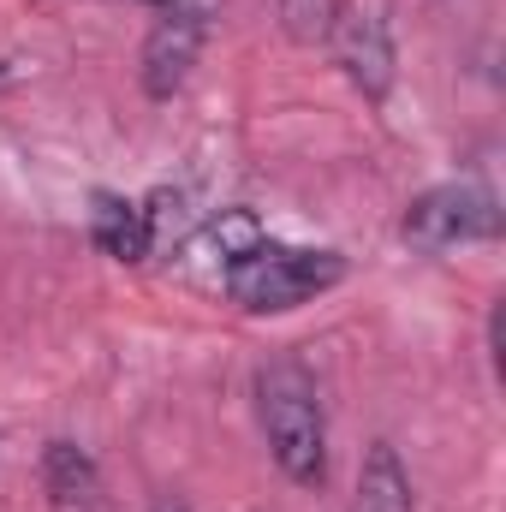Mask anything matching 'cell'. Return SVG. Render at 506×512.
Masks as SVG:
<instances>
[{"instance_id":"obj_2","label":"cell","mask_w":506,"mask_h":512,"mask_svg":"<svg viewBox=\"0 0 506 512\" xmlns=\"http://www.w3.org/2000/svg\"><path fill=\"white\" fill-rule=\"evenodd\" d=\"M346 280V256L334 251H298V245H256L239 262H227V292L233 304H245L256 316H274V310H298L304 298L328 292Z\"/></svg>"},{"instance_id":"obj_9","label":"cell","mask_w":506,"mask_h":512,"mask_svg":"<svg viewBox=\"0 0 506 512\" xmlns=\"http://www.w3.org/2000/svg\"><path fill=\"white\" fill-rule=\"evenodd\" d=\"M274 6H280L286 36H292V42H304V48L328 42V36H334V24H340V0H274Z\"/></svg>"},{"instance_id":"obj_8","label":"cell","mask_w":506,"mask_h":512,"mask_svg":"<svg viewBox=\"0 0 506 512\" xmlns=\"http://www.w3.org/2000/svg\"><path fill=\"white\" fill-rule=\"evenodd\" d=\"M352 512H411V477H405V465H399V453H393L387 441H376V447L364 453Z\"/></svg>"},{"instance_id":"obj_4","label":"cell","mask_w":506,"mask_h":512,"mask_svg":"<svg viewBox=\"0 0 506 512\" xmlns=\"http://www.w3.org/2000/svg\"><path fill=\"white\" fill-rule=\"evenodd\" d=\"M203 36H209V6H161V18L143 42V90L155 102L185 90V78L203 54Z\"/></svg>"},{"instance_id":"obj_11","label":"cell","mask_w":506,"mask_h":512,"mask_svg":"<svg viewBox=\"0 0 506 512\" xmlns=\"http://www.w3.org/2000/svg\"><path fill=\"white\" fill-rule=\"evenodd\" d=\"M209 239H215L221 268H227V262H239L245 251H256V245H262V227H256V215H245V209H227V215L209 227Z\"/></svg>"},{"instance_id":"obj_12","label":"cell","mask_w":506,"mask_h":512,"mask_svg":"<svg viewBox=\"0 0 506 512\" xmlns=\"http://www.w3.org/2000/svg\"><path fill=\"white\" fill-rule=\"evenodd\" d=\"M149 512H185V507H179V501H155Z\"/></svg>"},{"instance_id":"obj_1","label":"cell","mask_w":506,"mask_h":512,"mask_svg":"<svg viewBox=\"0 0 506 512\" xmlns=\"http://www.w3.org/2000/svg\"><path fill=\"white\" fill-rule=\"evenodd\" d=\"M256 411L262 435L274 447V465L298 489H322L328 477V417H322V387L298 358H268L256 370Z\"/></svg>"},{"instance_id":"obj_3","label":"cell","mask_w":506,"mask_h":512,"mask_svg":"<svg viewBox=\"0 0 506 512\" xmlns=\"http://www.w3.org/2000/svg\"><path fill=\"white\" fill-rule=\"evenodd\" d=\"M399 233L417 251H453V245L501 239V209H495V197L483 185H435L405 209Z\"/></svg>"},{"instance_id":"obj_5","label":"cell","mask_w":506,"mask_h":512,"mask_svg":"<svg viewBox=\"0 0 506 512\" xmlns=\"http://www.w3.org/2000/svg\"><path fill=\"white\" fill-rule=\"evenodd\" d=\"M328 42L340 48L346 78H352L370 102H381V96L393 90V36H387V18H381V12H352V18H340Z\"/></svg>"},{"instance_id":"obj_10","label":"cell","mask_w":506,"mask_h":512,"mask_svg":"<svg viewBox=\"0 0 506 512\" xmlns=\"http://www.w3.org/2000/svg\"><path fill=\"white\" fill-rule=\"evenodd\" d=\"M137 209H143V227H149V256L173 251V245L185 239V227H191V221H185V197H179V191H155V197H149V203H137Z\"/></svg>"},{"instance_id":"obj_6","label":"cell","mask_w":506,"mask_h":512,"mask_svg":"<svg viewBox=\"0 0 506 512\" xmlns=\"http://www.w3.org/2000/svg\"><path fill=\"white\" fill-rule=\"evenodd\" d=\"M42 489H48V507L54 512H108V489H102L96 459L84 447H72V441H48Z\"/></svg>"},{"instance_id":"obj_7","label":"cell","mask_w":506,"mask_h":512,"mask_svg":"<svg viewBox=\"0 0 506 512\" xmlns=\"http://www.w3.org/2000/svg\"><path fill=\"white\" fill-rule=\"evenodd\" d=\"M90 239L96 251L114 256V262H143L149 256V227H143V209L114 197V191H96L90 197Z\"/></svg>"}]
</instances>
